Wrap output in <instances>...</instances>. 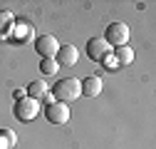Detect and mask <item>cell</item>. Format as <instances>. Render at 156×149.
<instances>
[{
    "label": "cell",
    "mask_w": 156,
    "mask_h": 149,
    "mask_svg": "<svg viewBox=\"0 0 156 149\" xmlns=\"http://www.w3.org/2000/svg\"><path fill=\"white\" fill-rule=\"evenodd\" d=\"M52 97L57 102H65V104L77 102V100L82 97V82L77 80V77H65V80H60V82L52 87Z\"/></svg>",
    "instance_id": "6da1fadb"
},
{
    "label": "cell",
    "mask_w": 156,
    "mask_h": 149,
    "mask_svg": "<svg viewBox=\"0 0 156 149\" xmlns=\"http://www.w3.org/2000/svg\"><path fill=\"white\" fill-rule=\"evenodd\" d=\"M129 25L126 23H109L107 25V32H104V42L114 50V47H122V45H129Z\"/></svg>",
    "instance_id": "7a4b0ae2"
},
{
    "label": "cell",
    "mask_w": 156,
    "mask_h": 149,
    "mask_svg": "<svg viewBox=\"0 0 156 149\" xmlns=\"http://www.w3.org/2000/svg\"><path fill=\"white\" fill-rule=\"evenodd\" d=\"M12 112H15V117L20 122H32V119H37V114H40V102L30 100V97H23V100L15 102Z\"/></svg>",
    "instance_id": "3957f363"
},
{
    "label": "cell",
    "mask_w": 156,
    "mask_h": 149,
    "mask_svg": "<svg viewBox=\"0 0 156 149\" xmlns=\"http://www.w3.org/2000/svg\"><path fill=\"white\" fill-rule=\"evenodd\" d=\"M69 104H65V102H57V100H52L47 107H45V119L50 122V124H67L69 122Z\"/></svg>",
    "instance_id": "277c9868"
},
{
    "label": "cell",
    "mask_w": 156,
    "mask_h": 149,
    "mask_svg": "<svg viewBox=\"0 0 156 149\" xmlns=\"http://www.w3.org/2000/svg\"><path fill=\"white\" fill-rule=\"evenodd\" d=\"M84 50H87V57L94 60V62H102L104 57L112 55V47L104 42V37H92V40L84 45Z\"/></svg>",
    "instance_id": "5b68a950"
},
{
    "label": "cell",
    "mask_w": 156,
    "mask_h": 149,
    "mask_svg": "<svg viewBox=\"0 0 156 149\" xmlns=\"http://www.w3.org/2000/svg\"><path fill=\"white\" fill-rule=\"evenodd\" d=\"M35 50H37L40 57H55L57 50H60V42H57L55 35H40L35 40Z\"/></svg>",
    "instance_id": "8992f818"
},
{
    "label": "cell",
    "mask_w": 156,
    "mask_h": 149,
    "mask_svg": "<svg viewBox=\"0 0 156 149\" xmlns=\"http://www.w3.org/2000/svg\"><path fill=\"white\" fill-rule=\"evenodd\" d=\"M77 60H80L77 45H60V50H57V55H55V62L62 65V67H74Z\"/></svg>",
    "instance_id": "52a82bcc"
},
{
    "label": "cell",
    "mask_w": 156,
    "mask_h": 149,
    "mask_svg": "<svg viewBox=\"0 0 156 149\" xmlns=\"http://www.w3.org/2000/svg\"><path fill=\"white\" fill-rule=\"evenodd\" d=\"M80 82H82V97H99V95H102L104 82H102L99 77L89 74V77H84V80H80Z\"/></svg>",
    "instance_id": "ba28073f"
},
{
    "label": "cell",
    "mask_w": 156,
    "mask_h": 149,
    "mask_svg": "<svg viewBox=\"0 0 156 149\" xmlns=\"http://www.w3.org/2000/svg\"><path fill=\"white\" fill-rule=\"evenodd\" d=\"M112 55H114V60L119 62V65H131V62H134V50H131L129 45L114 47V50H112Z\"/></svg>",
    "instance_id": "9c48e42d"
},
{
    "label": "cell",
    "mask_w": 156,
    "mask_h": 149,
    "mask_svg": "<svg viewBox=\"0 0 156 149\" xmlns=\"http://www.w3.org/2000/svg\"><path fill=\"white\" fill-rule=\"evenodd\" d=\"M27 97L40 102L42 97H47V85H45L42 80H35V82H30V85H27Z\"/></svg>",
    "instance_id": "30bf717a"
},
{
    "label": "cell",
    "mask_w": 156,
    "mask_h": 149,
    "mask_svg": "<svg viewBox=\"0 0 156 149\" xmlns=\"http://www.w3.org/2000/svg\"><path fill=\"white\" fill-rule=\"evenodd\" d=\"M12 25H15V17H12V13H8V10H0V40H5V37L10 35Z\"/></svg>",
    "instance_id": "8fae6325"
},
{
    "label": "cell",
    "mask_w": 156,
    "mask_h": 149,
    "mask_svg": "<svg viewBox=\"0 0 156 149\" xmlns=\"http://www.w3.org/2000/svg\"><path fill=\"white\" fill-rule=\"evenodd\" d=\"M12 30H15V40H32V25L27 23V20H23V23H15L12 25Z\"/></svg>",
    "instance_id": "7c38bea8"
},
{
    "label": "cell",
    "mask_w": 156,
    "mask_h": 149,
    "mask_svg": "<svg viewBox=\"0 0 156 149\" xmlns=\"http://www.w3.org/2000/svg\"><path fill=\"white\" fill-rule=\"evenodd\" d=\"M17 144V137L12 129H0V149H12Z\"/></svg>",
    "instance_id": "4fadbf2b"
},
{
    "label": "cell",
    "mask_w": 156,
    "mask_h": 149,
    "mask_svg": "<svg viewBox=\"0 0 156 149\" xmlns=\"http://www.w3.org/2000/svg\"><path fill=\"white\" fill-rule=\"evenodd\" d=\"M57 67H60V65L55 62V57H42V60H40V70H42V74H55Z\"/></svg>",
    "instance_id": "5bb4252c"
},
{
    "label": "cell",
    "mask_w": 156,
    "mask_h": 149,
    "mask_svg": "<svg viewBox=\"0 0 156 149\" xmlns=\"http://www.w3.org/2000/svg\"><path fill=\"white\" fill-rule=\"evenodd\" d=\"M102 62H104V67H107V70H116V67H119V62L114 60V55H109V57H104Z\"/></svg>",
    "instance_id": "9a60e30c"
}]
</instances>
